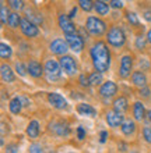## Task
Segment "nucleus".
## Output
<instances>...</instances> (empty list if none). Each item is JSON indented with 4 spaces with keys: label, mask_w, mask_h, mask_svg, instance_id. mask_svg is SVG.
Wrapping results in <instances>:
<instances>
[{
    "label": "nucleus",
    "mask_w": 151,
    "mask_h": 153,
    "mask_svg": "<svg viewBox=\"0 0 151 153\" xmlns=\"http://www.w3.org/2000/svg\"><path fill=\"white\" fill-rule=\"evenodd\" d=\"M90 56L92 65L97 71L106 73L110 67V52L108 49V45L102 40H98L92 45L90 49Z\"/></svg>",
    "instance_id": "obj_1"
},
{
    "label": "nucleus",
    "mask_w": 151,
    "mask_h": 153,
    "mask_svg": "<svg viewBox=\"0 0 151 153\" xmlns=\"http://www.w3.org/2000/svg\"><path fill=\"white\" fill-rule=\"evenodd\" d=\"M106 42L112 48H123L126 43V35L120 27H112L106 33Z\"/></svg>",
    "instance_id": "obj_2"
},
{
    "label": "nucleus",
    "mask_w": 151,
    "mask_h": 153,
    "mask_svg": "<svg viewBox=\"0 0 151 153\" xmlns=\"http://www.w3.org/2000/svg\"><path fill=\"white\" fill-rule=\"evenodd\" d=\"M86 28L88 31V33L92 35V36H101L106 31V24L98 17L90 16L86 21Z\"/></svg>",
    "instance_id": "obj_3"
},
{
    "label": "nucleus",
    "mask_w": 151,
    "mask_h": 153,
    "mask_svg": "<svg viewBox=\"0 0 151 153\" xmlns=\"http://www.w3.org/2000/svg\"><path fill=\"white\" fill-rule=\"evenodd\" d=\"M59 63H60L62 70H63V73H65L66 75L74 76L77 74L78 65H77V61H76L74 57L69 56V54H63V56H60V59H59Z\"/></svg>",
    "instance_id": "obj_4"
},
{
    "label": "nucleus",
    "mask_w": 151,
    "mask_h": 153,
    "mask_svg": "<svg viewBox=\"0 0 151 153\" xmlns=\"http://www.w3.org/2000/svg\"><path fill=\"white\" fill-rule=\"evenodd\" d=\"M45 73L46 75H48V79L49 81H57L60 79L62 76V65L57 60H55V59H49V60H46L45 63Z\"/></svg>",
    "instance_id": "obj_5"
},
{
    "label": "nucleus",
    "mask_w": 151,
    "mask_h": 153,
    "mask_svg": "<svg viewBox=\"0 0 151 153\" xmlns=\"http://www.w3.org/2000/svg\"><path fill=\"white\" fill-rule=\"evenodd\" d=\"M131 70H133V56L131 54H125L120 59V65H119V76L126 79L131 75Z\"/></svg>",
    "instance_id": "obj_6"
},
{
    "label": "nucleus",
    "mask_w": 151,
    "mask_h": 153,
    "mask_svg": "<svg viewBox=\"0 0 151 153\" xmlns=\"http://www.w3.org/2000/svg\"><path fill=\"white\" fill-rule=\"evenodd\" d=\"M65 39L67 40V43L70 46V50H73L74 53H80L84 49V39L80 36L77 32L73 33H65Z\"/></svg>",
    "instance_id": "obj_7"
},
{
    "label": "nucleus",
    "mask_w": 151,
    "mask_h": 153,
    "mask_svg": "<svg viewBox=\"0 0 151 153\" xmlns=\"http://www.w3.org/2000/svg\"><path fill=\"white\" fill-rule=\"evenodd\" d=\"M105 120H106V124L109 125L110 128H118V127H120V125L123 124L125 116H123L122 111H118V110L113 109L106 113Z\"/></svg>",
    "instance_id": "obj_8"
},
{
    "label": "nucleus",
    "mask_w": 151,
    "mask_h": 153,
    "mask_svg": "<svg viewBox=\"0 0 151 153\" xmlns=\"http://www.w3.org/2000/svg\"><path fill=\"white\" fill-rule=\"evenodd\" d=\"M69 49H70V46H69V43H67V40L62 39V38H57V39L52 40L49 45V50L53 54H56V56H63V54H66Z\"/></svg>",
    "instance_id": "obj_9"
},
{
    "label": "nucleus",
    "mask_w": 151,
    "mask_h": 153,
    "mask_svg": "<svg viewBox=\"0 0 151 153\" xmlns=\"http://www.w3.org/2000/svg\"><path fill=\"white\" fill-rule=\"evenodd\" d=\"M20 29L23 35L27 38H35L39 35V29H38L37 24H34L28 18H24V20H21V24H20Z\"/></svg>",
    "instance_id": "obj_10"
},
{
    "label": "nucleus",
    "mask_w": 151,
    "mask_h": 153,
    "mask_svg": "<svg viewBox=\"0 0 151 153\" xmlns=\"http://www.w3.org/2000/svg\"><path fill=\"white\" fill-rule=\"evenodd\" d=\"M116 93H118V85L115 84L113 81H105L99 86V95L102 97H105V99L113 97Z\"/></svg>",
    "instance_id": "obj_11"
},
{
    "label": "nucleus",
    "mask_w": 151,
    "mask_h": 153,
    "mask_svg": "<svg viewBox=\"0 0 151 153\" xmlns=\"http://www.w3.org/2000/svg\"><path fill=\"white\" fill-rule=\"evenodd\" d=\"M57 22H59V27H60V29L65 33H73L77 31L74 22L71 21L70 16H67V14H60L59 18H57Z\"/></svg>",
    "instance_id": "obj_12"
},
{
    "label": "nucleus",
    "mask_w": 151,
    "mask_h": 153,
    "mask_svg": "<svg viewBox=\"0 0 151 153\" xmlns=\"http://www.w3.org/2000/svg\"><path fill=\"white\" fill-rule=\"evenodd\" d=\"M48 102H49L52 107L57 110H63V109H67V100H66L65 97L59 95V93H48Z\"/></svg>",
    "instance_id": "obj_13"
},
{
    "label": "nucleus",
    "mask_w": 151,
    "mask_h": 153,
    "mask_svg": "<svg viewBox=\"0 0 151 153\" xmlns=\"http://www.w3.org/2000/svg\"><path fill=\"white\" fill-rule=\"evenodd\" d=\"M50 131L53 134H56L59 137H69L70 134V127L67 123H63V121H55L50 124Z\"/></svg>",
    "instance_id": "obj_14"
},
{
    "label": "nucleus",
    "mask_w": 151,
    "mask_h": 153,
    "mask_svg": "<svg viewBox=\"0 0 151 153\" xmlns=\"http://www.w3.org/2000/svg\"><path fill=\"white\" fill-rule=\"evenodd\" d=\"M27 68H28V74L32 76V78H41L42 74H44V70H45L41 65V63L37 60H29Z\"/></svg>",
    "instance_id": "obj_15"
},
{
    "label": "nucleus",
    "mask_w": 151,
    "mask_h": 153,
    "mask_svg": "<svg viewBox=\"0 0 151 153\" xmlns=\"http://www.w3.org/2000/svg\"><path fill=\"white\" fill-rule=\"evenodd\" d=\"M0 75H2L3 82H6V84H11L16 79V75H14V71L11 70V67L8 64H4V63L0 67Z\"/></svg>",
    "instance_id": "obj_16"
},
{
    "label": "nucleus",
    "mask_w": 151,
    "mask_h": 153,
    "mask_svg": "<svg viewBox=\"0 0 151 153\" xmlns=\"http://www.w3.org/2000/svg\"><path fill=\"white\" fill-rule=\"evenodd\" d=\"M131 84L137 88H144L147 86V76L143 71H134L131 74Z\"/></svg>",
    "instance_id": "obj_17"
},
{
    "label": "nucleus",
    "mask_w": 151,
    "mask_h": 153,
    "mask_svg": "<svg viewBox=\"0 0 151 153\" xmlns=\"http://www.w3.org/2000/svg\"><path fill=\"white\" fill-rule=\"evenodd\" d=\"M136 128H137V127H136V123L133 120H125L123 124L120 125L122 134L125 137H131V135H134Z\"/></svg>",
    "instance_id": "obj_18"
},
{
    "label": "nucleus",
    "mask_w": 151,
    "mask_h": 153,
    "mask_svg": "<svg viewBox=\"0 0 151 153\" xmlns=\"http://www.w3.org/2000/svg\"><path fill=\"white\" fill-rule=\"evenodd\" d=\"M77 113L80 116H88V117H94L97 114V110L88 103H80L77 105Z\"/></svg>",
    "instance_id": "obj_19"
},
{
    "label": "nucleus",
    "mask_w": 151,
    "mask_h": 153,
    "mask_svg": "<svg viewBox=\"0 0 151 153\" xmlns=\"http://www.w3.org/2000/svg\"><path fill=\"white\" fill-rule=\"evenodd\" d=\"M25 132H27V135H28L31 139H37V138L39 137V121H37V120L29 121Z\"/></svg>",
    "instance_id": "obj_20"
},
{
    "label": "nucleus",
    "mask_w": 151,
    "mask_h": 153,
    "mask_svg": "<svg viewBox=\"0 0 151 153\" xmlns=\"http://www.w3.org/2000/svg\"><path fill=\"white\" fill-rule=\"evenodd\" d=\"M133 117H134L136 121L144 120V117H146V109H144V105L141 102H134V105H133Z\"/></svg>",
    "instance_id": "obj_21"
},
{
    "label": "nucleus",
    "mask_w": 151,
    "mask_h": 153,
    "mask_svg": "<svg viewBox=\"0 0 151 153\" xmlns=\"http://www.w3.org/2000/svg\"><path fill=\"white\" fill-rule=\"evenodd\" d=\"M94 10L97 11L98 16H108V13L110 10V6L106 1H104V0H95Z\"/></svg>",
    "instance_id": "obj_22"
},
{
    "label": "nucleus",
    "mask_w": 151,
    "mask_h": 153,
    "mask_svg": "<svg viewBox=\"0 0 151 153\" xmlns=\"http://www.w3.org/2000/svg\"><path fill=\"white\" fill-rule=\"evenodd\" d=\"M113 109L118 110V111H122V113H125V111L129 109V102H127V97L119 96L118 99H115V102H113Z\"/></svg>",
    "instance_id": "obj_23"
},
{
    "label": "nucleus",
    "mask_w": 151,
    "mask_h": 153,
    "mask_svg": "<svg viewBox=\"0 0 151 153\" xmlns=\"http://www.w3.org/2000/svg\"><path fill=\"white\" fill-rule=\"evenodd\" d=\"M23 100H21V97L16 96L13 97L11 100H10V105H8V109L11 111L13 114H20L21 113V109H23Z\"/></svg>",
    "instance_id": "obj_24"
},
{
    "label": "nucleus",
    "mask_w": 151,
    "mask_h": 153,
    "mask_svg": "<svg viewBox=\"0 0 151 153\" xmlns=\"http://www.w3.org/2000/svg\"><path fill=\"white\" fill-rule=\"evenodd\" d=\"M21 24V16L18 14L17 11L14 13H10V16H8V21H7V25L10 28H18V25Z\"/></svg>",
    "instance_id": "obj_25"
},
{
    "label": "nucleus",
    "mask_w": 151,
    "mask_h": 153,
    "mask_svg": "<svg viewBox=\"0 0 151 153\" xmlns=\"http://www.w3.org/2000/svg\"><path fill=\"white\" fill-rule=\"evenodd\" d=\"M25 18H28L31 22H34V24H42V17L38 14V13H35L34 10H31V8H27L25 10Z\"/></svg>",
    "instance_id": "obj_26"
},
{
    "label": "nucleus",
    "mask_w": 151,
    "mask_h": 153,
    "mask_svg": "<svg viewBox=\"0 0 151 153\" xmlns=\"http://www.w3.org/2000/svg\"><path fill=\"white\" fill-rule=\"evenodd\" d=\"M102 74L104 73L95 70L94 73H91L90 75H88L90 76V84L92 85V86H98V85H101L102 82H104V76H102Z\"/></svg>",
    "instance_id": "obj_27"
},
{
    "label": "nucleus",
    "mask_w": 151,
    "mask_h": 153,
    "mask_svg": "<svg viewBox=\"0 0 151 153\" xmlns=\"http://www.w3.org/2000/svg\"><path fill=\"white\" fill-rule=\"evenodd\" d=\"M13 54V49L10 45L7 43H0V56H2V59L3 60H7V59H10Z\"/></svg>",
    "instance_id": "obj_28"
},
{
    "label": "nucleus",
    "mask_w": 151,
    "mask_h": 153,
    "mask_svg": "<svg viewBox=\"0 0 151 153\" xmlns=\"http://www.w3.org/2000/svg\"><path fill=\"white\" fill-rule=\"evenodd\" d=\"M8 16H10V13H8L6 4H4L3 0H2V6H0V18H2V25H7Z\"/></svg>",
    "instance_id": "obj_29"
},
{
    "label": "nucleus",
    "mask_w": 151,
    "mask_h": 153,
    "mask_svg": "<svg viewBox=\"0 0 151 153\" xmlns=\"http://www.w3.org/2000/svg\"><path fill=\"white\" fill-rule=\"evenodd\" d=\"M94 3L95 1H92V0H78V7L84 11L90 13L94 8Z\"/></svg>",
    "instance_id": "obj_30"
},
{
    "label": "nucleus",
    "mask_w": 151,
    "mask_h": 153,
    "mask_svg": "<svg viewBox=\"0 0 151 153\" xmlns=\"http://www.w3.org/2000/svg\"><path fill=\"white\" fill-rule=\"evenodd\" d=\"M148 40H147V36H143V35H139V36L136 38V48L139 49V50H144L146 49V46H147Z\"/></svg>",
    "instance_id": "obj_31"
},
{
    "label": "nucleus",
    "mask_w": 151,
    "mask_h": 153,
    "mask_svg": "<svg viewBox=\"0 0 151 153\" xmlns=\"http://www.w3.org/2000/svg\"><path fill=\"white\" fill-rule=\"evenodd\" d=\"M7 3L10 4V7H11L13 10H16V11H20V10H23V8L25 7L24 0H7Z\"/></svg>",
    "instance_id": "obj_32"
},
{
    "label": "nucleus",
    "mask_w": 151,
    "mask_h": 153,
    "mask_svg": "<svg viewBox=\"0 0 151 153\" xmlns=\"http://www.w3.org/2000/svg\"><path fill=\"white\" fill-rule=\"evenodd\" d=\"M126 18H127V21H129V24L130 25H133V27H139V18H137V16H136L134 13H127L126 14Z\"/></svg>",
    "instance_id": "obj_33"
},
{
    "label": "nucleus",
    "mask_w": 151,
    "mask_h": 153,
    "mask_svg": "<svg viewBox=\"0 0 151 153\" xmlns=\"http://www.w3.org/2000/svg\"><path fill=\"white\" fill-rule=\"evenodd\" d=\"M16 71L18 73V75L21 76H25L27 73H28V68H25V65L21 63V61H17L16 63Z\"/></svg>",
    "instance_id": "obj_34"
},
{
    "label": "nucleus",
    "mask_w": 151,
    "mask_h": 153,
    "mask_svg": "<svg viewBox=\"0 0 151 153\" xmlns=\"http://www.w3.org/2000/svg\"><path fill=\"white\" fill-rule=\"evenodd\" d=\"M143 138L147 143L151 145V125H147V127L143 128Z\"/></svg>",
    "instance_id": "obj_35"
},
{
    "label": "nucleus",
    "mask_w": 151,
    "mask_h": 153,
    "mask_svg": "<svg viewBox=\"0 0 151 153\" xmlns=\"http://www.w3.org/2000/svg\"><path fill=\"white\" fill-rule=\"evenodd\" d=\"M80 85L81 86H90V76L88 75H84V74H81L80 75Z\"/></svg>",
    "instance_id": "obj_36"
},
{
    "label": "nucleus",
    "mask_w": 151,
    "mask_h": 153,
    "mask_svg": "<svg viewBox=\"0 0 151 153\" xmlns=\"http://www.w3.org/2000/svg\"><path fill=\"white\" fill-rule=\"evenodd\" d=\"M109 6L115 10H118V8H123V3L120 0H110L109 1Z\"/></svg>",
    "instance_id": "obj_37"
},
{
    "label": "nucleus",
    "mask_w": 151,
    "mask_h": 153,
    "mask_svg": "<svg viewBox=\"0 0 151 153\" xmlns=\"http://www.w3.org/2000/svg\"><path fill=\"white\" fill-rule=\"evenodd\" d=\"M28 150H29V152H32V153H41L44 149H42L41 145H38V143H32V145L29 146Z\"/></svg>",
    "instance_id": "obj_38"
},
{
    "label": "nucleus",
    "mask_w": 151,
    "mask_h": 153,
    "mask_svg": "<svg viewBox=\"0 0 151 153\" xmlns=\"http://www.w3.org/2000/svg\"><path fill=\"white\" fill-rule=\"evenodd\" d=\"M150 93H151V91H150V88L148 86H144V88H140V96L141 97H150Z\"/></svg>",
    "instance_id": "obj_39"
},
{
    "label": "nucleus",
    "mask_w": 151,
    "mask_h": 153,
    "mask_svg": "<svg viewBox=\"0 0 151 153\" xmlns=\"http://www.w3.org/2000/svg\"><path fill=\"white\" fill-rule=\"evenodd\" d=\"M77 138L80 141L86 138V129L83 128V127H77Z\"/></svg>",
    "instance_id": "obj_40"
},
{
    "label": "nucleus",
    "mask_w": 151,
    "mask_h": 153,
    "mask_svg": "<svg viewBox=\"0 0 151 153\" xmlns=\"http://www.w3.org/2000/svg\"><path fill=\"white\" fill-rule=\"evenodd\" d=\"M143 17L147 22H151V8H146V10H143Z\"/></svg>",
    "instance_id": "obj_41"
},
{
    "label": "nucleus",
    "mask_w": 151,
    "mask_h": 153,
    "mask_svg": "<svg viewBox=\"0 0 151 153\" xmlns=\"http://www.w3.org/2000/svg\"><path fill=\"white\" fill-rule=\"evenodd\" d=\"M6 149H7V152H18V146L17 145H7Z\"/></svg>",
    "instance_id": "obj_42"
},
{
    "label": "nucleus",
    "mask_w": 151,
    "mask_h": 153,
    "mask_svg": "<svg viewBox=\"0 0 151 153\" xmlns=\"http://www.w3.org/2000/svg\"><path fill=\"white\" fill-rule=\"evenodd\" d=\"M106 138H108V132H106V131H102L101 132V139H99L101 143H104V142L106 141Z\"/></svg>",
    "instance_id": "obj_43"
},
{
    "label": "nucleus",
    "mask_w": 151,
    "mask_h": 153,
    "mask_svg": "<svg viewBox=\"0 0 151 153\" xmlns=\"http://www.w3.org/2000/svg\"><path fill=\"white\" fill-rule=\"evenodd\" d=\"M76 13H77V7H74L73 10H71V11H70V18H73V17H76Z\"/></svg>",
    "instance_id": "obj_44"
},
{
    "label": "nucleus",
    "mask_w": 151,
    "mask_h": 153,
    "mask_svg": "<svg viewBox=\"0 0 151 153\" xmlns=\"http://www.w3.org/2000/svg\"><path fill=\"white\" fill-rule=\"evenodd\" d=\"M21 100H23V105L24 106H29V102H28V99H27V97H21Z\"/></svg>",
    "instance_id": "obj_45"
},
{
    "label": "nucleus",
    "mask_w": 151,
    "mask_h": 153,
    "mask_svg": "<svg viewBox=\"0 0 151 153\" xmlns=\"http://www.w3.org/2000/svg\"><path fill=\"white\" fill-rule=\"evenodd\" d=\"M4 135H6V124L2 123V137H4Z\"/></svg>",
    "instance_id": "obj_46"
},
{
    "label": "nucleus",
    "mask_w": 151,
    "mask_h": 153,
    "mask_svg": "<svg viewBox=\"0 0 151 153\" xmlns=\"http://www.w3.org/2000/svg\"><path fill=\"white\" fill-rule=\"evenodd\" d=\"M147 40H148V43L151 45V29H150V31H148V32H147Z\"/></svg>",
    "instance_id": "obj_47"
},
{
    "label": "nucleus",
    "mask_w": 151,
    "mask_h": 153,
    "mask_svg": "<svg viewBox=\"0 0 151 153\" xmlns=\"http://www.w3.org/2000/svg\"><path fill=\"white\" fill-rule=\"evenodd\" d=\"M147 118H148V121H150V123H151V110H150V111H148V113H147Z\"/></svg>",
    "instance_id": "obj_48"
},
{
    "label": "nucleus",
    "mask_w": 151,
    "mask_h": 153,
    "mask_svg": "<svg viewBox=\"0 0 151 153\" xmlns=\"http://www.w3.org/2000/svg\"><path fill=\"white\" fill-rule=\"evenodd\" d=\"M104 1H110V0H104Z\"/></svg>",
    "instance_id": "obj_49"
}]
</instances>
